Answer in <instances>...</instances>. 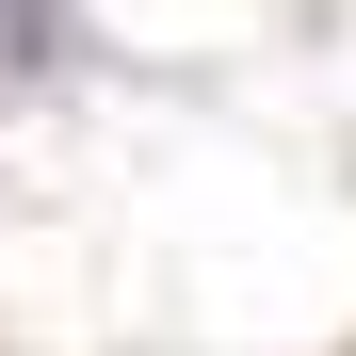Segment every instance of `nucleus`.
I'll list each match as a JSON object with an SVG mask.
<instances>
[{
  "instance_id": "nucleus-1",
  "label": "nucleus",
  "mask_w": 356,
  "mask_h": 356,
  "mask_svg": "<svg viewBox=\"0 0 356 356\" xmlns=\"http://www.w3.org/2000/svg\"><path fill=\"white\" fill-rule=\"evenodd\" d=\"M65 65V0H0V81H49Z\"/></svg>"
}]
</instances>
